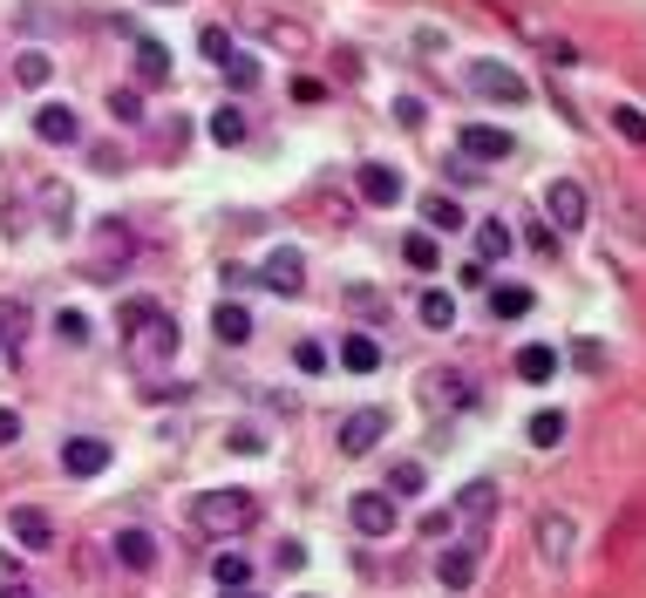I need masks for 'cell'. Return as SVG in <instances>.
Segmentation results:
<instances>
[{"mask_svg":"<svg viewBox=\"0 0 646 598\" xmlns=\"http://www.w3.org/2000/svg\"><path fill=\"white\" fill-rule=\"evenodd\" d=\"M191 517H198V531H212V537H239V531L258 524V497L225 483V489H204V497L191 504Z\"/></svg>","mask_w":646,"mask_h":598,"instance_id":"6da1fadb","label":"cell"},{"mask_svg":"<svg viewBox=\"0 0 646 598\" xmlns=\"http://www.w3.org/2000/svg\"><path fill=\"white\" fill-rule=\"evenodd\" d=\"M123 341H129V360H137V368H164V360L177 354V320L170 314H150L143 327H129Z\"/></svg>","mask_w":646,"mask_h":598,"instance_id":"7a4b0ae2","label":"cell"},{"mask_svg":"<svg viewBox=\"0 0 646 598\" xmlns=\"http://www.w3.org/2000/svg\"><path fill=\"white\" fill-rule=\"evenodd\" d=\"M545 212H552V225H558V231H585V218H592V198H585V185H579V177H552V191H545Z\"/></svg>","mask_w":646,"mask_h":598,"instance_id":"3957f363","label":"cell"},{"mask_svg":"<svg viewBox=\"0 0 646 598\" xmlns=\"http://www.w3.org/2000/svg\"><path fill=\"white\" fill-rule=\"evenodd\" d=\"M347 517H354L360 537H395V524H402V510H395L388 489H360V497L347 504Z\"/></svg>","mask_w":646,"mask_h":598,"instance_id":"277c9868","label":"cell"},{"mask_svg":"<svg viewBox=\"0 0 646 598\" xmlns=\"http://www.w3.org/2000/svg\"><path fill=\"white\" fill-rule=\"evenodd\" d=\"M456 150H463V157H470V164H497V157H510V129H497V123H463L456 129Z\"/></svg>","mask_w":646,"mask_h":598,"instance_id":"5b68a950","label":"cell"},{"mask_svg":"<svg viewBox=\"0 0 646 598\" xmlns=\"http://www.w3.org/2000/svg\"><path fill=\"white\" fill-rule=\"evenodd\" d=\"M470 89H477V96H490V102H524V96H531V89H524V75L504 68V62H470Z\"/></svg>","mask_w":646,"mask_h":598,"instance_id":"8992f818","label":"cell"},{"mask_svg":"<svg viewBox=\"0 0 646 598\" xmlns=\"http://www.w3.org/2000/svg\"><path fill=\"white\" fill-rule=\"evenodd\" d=\"M62 470L68 476H102V470H110V442H102V435H68L62 442Z\"/></svg>","mask_w":646,"mask_h":598,"instance_id":"52a82bcc","label":"cell"},{"mask_svg":"<svg viewBox=\"0 0 646 598\" xmlns=\"http://www.w3.org/2000/svg\"><path fill=\"white\" fill-rule=\"evenodd\" d=\"M381 435H388V408H354L341 422V456H368Z\"/></svg>","mask_w":646,"mask_h":598,"instance_id":"ba28073f","label":"cell"},{"mask_svg":"<svg viewBox=\"0 0 646 598\" xmlns=\"http://www.w3.org/2000/svg\"><path fill=\"white\" fill-rule=\"evenodd\" d=\"M477 564H483V544H449V551L435 558V578H443V591H470Z\"/></svg>","mask_w":646,"mask_h":598,"instance_id":"9c48e42d","label":"cell"},{"mask_svg":"<svg viewBox=\"0 0 646 598\" xmlns=\"http://www.w3.org/2000/svg\"><path fill=\"white\" fill-rule=\"evenodd\" d=\"M258 279H266L273 293H287V300H293L300 285H306V252H300V245H279L266 266H258Z\"/></svg>","mask_w":646,"mask_h":598,"instance_id":"30bf717a","label":"cell"},{"mask_svg":"<svg viewBox=\"0 0 646 598\" xmlns=\"http://www.w3.org/2000/svg\"><path fill=\"white\" fill-rule=\"evenodd\" d=\"M110 551H116V564H123V571H150V564H157V537L129 524V531H116V537H110Z\"/></svg>","mask_w":646,"mask_h":598,"instance_id":"8fae6325","label":"cell"},{"mask_svg":"<svg viewBox=\"0 0 646 598\" xmlns=\"http://www.w3.org/2000/svg\"><path fill=\"white\" fill-rule=\"evenodd\" d=\"M8 531H14V544H28V551H48V544H55V524H48V510H35V504L8 510Z\"/></svg>","mask_w":646,"mask_h":598,"instance_id":"7c38bea8","label":"cell"},{"mask_svg":"<svg viewBox=\"0 0 646 598\" xmlns=\"http://www.w3.org/2000/svg\"><path fill=\"white\" fill-rule=\"evenodd\" d=\"M537 551H545V564H565V558H572V517H565V510H545V517H537Z\"/></svg>","mask_w":646,"mask_h":598,"instance_id":"4fadbf2b","label":"cell"},{"mask_svg":"<svg viewBox=\"0 0 646 598\" xmlns=\"http://www.w3.org/2000/svg\"><path fill=\"white\" fill-rule=\"evenodd\" d=\"M354 185H360V198H368V204H395V198H402V170H388V164H360V170H354Z\"/></svg>","mask_w":646,"mask_h":598,"instance_id":"5bb4252c","label":"cell"},{"mask_svg":"<svg viewBox=\"0 0 646 598\" xmlns=\"http://www.w3.org/2000/svg\"><path fill=\"white\" fill-rule=\"evenodd\" d=\"M517 381H558V347H545V341H531V347H517Z\"/></svg>","mask_w":646,"mask_h":598,"instance_id":"9a60e30c","label":"cell"},{"mask_svg":"<svg viewBox=\"0 0 646 598\" xmlns=\"http://www.w3.org/2000/svg\"><path fill=\"white\" fill-rule=\"evenodd\" d=\"M35 137L41 143H75V137H83V123H75V110L48 102V110H35Z\"/></svg>","mask_w":646,"mask_h":598,"instance_id":"2e32d148","label":"cell"},{"mask_svg":"<svg viewBox=\"0 0 646 598\" xmlns=\"http://www.w3.org/2000/svg\"><path fill=\"white\" fill-rule=\"evenodd\" d=\"M212 333H218L225 347H245V341H252V314H245L239 300H218V314H212Z\"/></svg>","mask_w":646,"mask_h":598,"instance_id":"e0dca14e","label":"cell"},{"mask_svg":"<svg viewBox=\"0 0 646 598\" xmlns=\"http://www.w3.org/2000/svg\"><path fill=\"white\" fill-rule=\"evenodd\" d=\"M137 82L143 89H164L170 82V48L164 41H137Z\"/></svg>","mask_w":646,"mask_h":598,"instance_id":"ac0fdd59","label":"cell"},{"mask_svg":"<svg viewBox=\"0 0 646 598\" xmlns=\"http://www.w3.org/2000/svg\"><path fill=\"white\" fill-rule=\"evenodd\" d=\"M21 341H28V300H0V347H8V360H21Z\"/></svg>","mask_w":646,"mask_h":598,"instance_id":"d6986e66","label":"cell"},{"mask_svg":"<svg viewBox=\"0 0 646 598\" xmlns=\"http://www.w3.org/2000/svg\"><path fill=\"white\" fill-rule=\"evenodd\" d=\"M252 28H258V35H266L273 48H293V55H300V48H314V35H306V28H300V21H279V14H258V21H252Z\"/></svg>","mask_w":646,"mask_h":598,"instance_id":"ffe728a7","label":"cell"},{"mask_svg":"<svg viewBox=\"0 0 646 598\" xmlns=\"http://www.w3.org/2000/svg\"><path fill=\"white\" fill-rule=\"evenodd\" d=\"M204 129H212V143H225V150H231V143H245V110H239V102H218Z\"/></svg>","mask_w":646,"mask_h":598,"instance_id":"44dd1931","label":"cell"},{"mask_svg":"<svg viewBox=\"0 0 646 598\" xmlns=\"http://www.w3.org/2000/svg\"><path fill=\"white\" fill-rule=\"evenodd\" d=\"M341 368L347 374H375L381 368V347L368 341V333H347V341H341Z\"/></svg>","mask_w":646,"mask_h":598,"instance_id":"7402d4cb","label":"cell"},{"mask_svg":"<svg viewBox=\"0 0 646 598\" xmlns=\"http://www.w3.org/2000/svg\"><path fill=\"white\" fill-rule=\"evenodd\" d=\"M422 218H429V231H463L470 218H463V204L456 198H443V191H429L422 198Z\"/></svg>","mask_w":646,"mask_h":598,"instance_id":"603a6c76","label":"cell"},{"mask_svg":"<svg viewBox=\"0 0 646 598\" xmlns=\"http://www.w3.org/2000/svg\"><path fill=\"white\" fill-rule=\"evenodd\" d=\"M48 75H55V55H41V48H28V55L14 62V82L21 89H48Z\"/></svg>","mask_w":646,"mask_h":598,"instance_id":"cb8c5ba5","label":"cell"},{"mask_svg":"<svg viewBox=\"0 0 646 598\" xmlns=\"http://www.w3.org/2000/svg\"><path fill=\"white\" fill-rule=\"evenodd\" d=\"M490 314H497V320H524L531 314V285H497V293H490Z\"/></svg>","mask_w":646,"mask_h":598,"instance_id":"d4e9b609","label":"cell"},{"mask_svg":"<svg viewBox=\"0 0 646 598\" xmlns=\"http://www.w3.org/2000/svg\"><path fill=\"white\" fill-rule=\"evenodd\" d=\"M55 333H62V341H68V347H89V333H96V320L83 314V306H62V314H55Z\"/></svg>","mask_w":646,"mask_h":598,"instance_id":"484cf974","label":"cell"},{"mask_svg":"<svg viewBox=\"0 0 646 598\" xmlns=\"http://www.w3.org/2000/svg\"><path fill=\"white\" fill-rule=\"evenodd\" d=\"M416 314H422V327H435V333H443V327H456V293H422V306H416Z\"/></svg>","mask_w":646,"mask_h":598,"instance_id":"4316f807","label":"cell"},{"mask_svg":"<svg viewBox=\"0 0 646 598\" xmlns=\"http://www.w3.org/2000/svg\"><path fill=\"white\" fill-rule=\"evenodd\" d=\"M212 578H218V591H239V585L252 578V564H245L239 551H218V558H212Z\"/></svg>","mask_w":646,"mask_h":598,"instance_id":"83f0119b","label":"cell"},{"mask_svg":"<svg viewBox=\"0 0 646 598\" xmlns=\"http://www.w3.org/2000/svg\"><path fill=\"white\" fill-rule=\"evenodd\" d=\"M218 68H225V82L239 89V96H245V89H258V62H252V55H239V48H231V55H225Z\"/></svg>","mask_w":646,"mask_h":598,"instance_id":"f1b7e54d","label":"cell"},{"mask_svg":"<svg viewBox=\"0 0 646 598\" xmlns=\"http://www.w3.org/2000/svg\"><path fill=\"white\" fill-rule=\"evenodd\" d=\"M110 116H116V123H143V89H137V82L110 89Z\"/></svg>","mask_w":646,"mask_h":598,"instance_id":"f546056e","label":"cell"},{"mask_svg":"<svg viewBox=\"0 0 646 598\" xmlns=\"http://www.w3.org/2000/svg\"><path fill=\"white\" fill-rule=\"evenodd\" d=\"M150 314H164V306H157V300H150V293H137V300H123V306H116V333H129V327H143Z\"/></svg>","mask_w":646,"mask_h":598,"instance_id":"4dcf8cb0","label":"cell"},{"mask_svg":"<svg viewBox=\"0 0 646 598\" xmlns=\"http://www.w3.org/2000/svg\"><path fill=\"white\" fill-rule=\"evenodd\" d=\"M531 442H537V449H558V442H565V415H558V408L531 415Z\"/></svg>","mask_w":646,"mask_h":598,"instance_id":"1f68e13d","label":"cell"},{"mask_svg":"<svg viewBox=\"0 0 646 598\" xmlns=\"http://www.w3.org/2000/svg\"><path fill=\"white\" fill-rule=\"evenodd\" d=\"M490 510H497V489H490V483H470V489H463V517H470V524H483Z\"/></svg>","mask_w":646,"mask_h":598,"instance_id":"d6a6232c","label":"cell"},{"mask_svg":"<svg viewBox=\"0 0 646 598\" xmlns=\"http://www.w3.org/2000/svg\"><path fill=\"white\" fill-rule=\"evenodd\" d=\"M402 258H408L416 272H429V266H435V239H429V231H408V239H402Z\"/></svg>","mask_w":646,"mask_h":598,"instance_id":"836d02e7","label":"cell"},{"mask_svg":"<svg viewBox=\"0 0 646 598\" xmlns=\"http://www.w3.org/2000/svg\"><path fill=\"white\" fill-rule=\"evenodd\" d=\"M422 489V462H395L388 470V497H416Z\"/></svg>","mask_w":646,"mask_h":598,"instance_id":"e575fe53","label":"cell"},{"mask_svg":"<svg viewBox=\"0 0 646 598\" xmlns=\"http://www.w3.org/2000/svg\"><path fill=\"white\" fill-rule=\"evenodd\" d=\"M612 129H619L626 143H646V110H633V102H619V110H612Z\"/></svg>","mask_w":646,"mask_h":598,"instance_id":"d590c367","label":"cell"},{"mask_svg":"<svg viewBox=\"0 0 646 598\" xmlns=\"http://www.w3.org/2000/svg\"><path fill=\"white\" fill-rule=\"evenodd\" d=\"M477 252H483V258H504V252H510V225H497V218L477 225Z\"/></svg>","mask_w":646,"mask_h":598,"instance_id":"8d00e7d4","label":"cell"},{"mask_svg":"<svg viewBox=\"0 0 646 598\" xmlns=\"http://www.w3.org/2000/svg\"><path fill=\"white\" fill-rule=\"evenodd\" d=\"M293 360H300V374H320V368H327V347H320V341H300Z\"/></svg>","mask_w":646,"mask_h":598,"instance_id":"74e56055","label":"cell"},{"mask_svg":"<svg viewBox=\"0 0 646 598\" xmlns=\"http://www.w3.org/2000/svg\"><path fill=\"white\" fill-rule=\"evenodd\" d=\"M572 360H579L585 374H599V368H606V347H599V341H579V347H572Z\"/></svg>","mask_w":646,"mask_h":598,"instance_id":"f35d334b","label":"cell"},{"mask_svg":"<svg viewBox=\"0 0 646 598\" xmlns=\"http://www.w3.org/2000/svg\"><path fill=\"white\" fill-rule=\"evenodd\" d=\"M198 48H204L212 62H225V55H231V35H225V28H204V35H198Z\"/></svg>","mask_w":646,"mask_h":598,"instance_id":"ab89813d","label":"cell"},{"mask_svg":"<svg viewBox=\"0 0 646 598\" xmlns=\"http://www.w3.org/2000/svg\"><path fill=\"white\" fill-rule=\"evenodd\" d=\"M41 204H48V212H55V225H68V212H75V198H68L62 185H48V191H41Z\"/></svg>","mask_w":646,"mask_h":598,"instance_id":"60d3db41","label":"cell"},{"mask_svg":"<svg viewBox=\"0 0 646 598\" xmlns=\"http://www.w3.org/2000/svg\"><path fill=\"white\" fill-rule=\"evenodd\" d=\"M225 442H231V449H239V456H258V449H266V435H258V429H231Z\"/></svg>","mask_w":646,"mask_h":598,"instance_id":"b9f144b4","label":"cell"},{"mask_svg":"<svg viewBox=\"0 0 646 598\" xmlns=\"http://www.w3.org/2000/svg\"><path fill=\"white\" fill-rule=\"evenodd\" d=\"M347 306H360V314H381V306H388V300L375 293V285H354V293H347Z\"/></svg>","mask_w":646,"mask_h":598,"instance_id":"7bdbcfd3","label":"cell"},{"mask_svg":"<svg viewBox=\"0 0 646 598\" xmlns=\"http://www.w3.org/2000/svg\"><path fill=\"white\" fill-rule=\"evenodd\" d=\"M395 116H402V129H422V96H402Z\"/></svg>","mask_w":646,"mask_h":598,"instance_id":"ee69618b","label":"cell"},{"mask_svg":"<svg viewBox=\"0 0 646 598\" xmlns=\"http://www.w3.org/2000/svg\"><path fill=\"white\" fill-rule=\"evenodd\" d=\"M293 102H327V82H314V75H300V82H293Z\"/></svg>","mask_w":646,"mask_h":598,"instance_id":"f6af8a7d","label":"cell"},{"mask_svg":"<svg viewBox=\"0 0 646 598\" xmlns=\"http://www.w3.org/2000/svg\"><path fill=\"white\" fill-rule=\"evenodd\" d=\"M8 442H21V415H14V408H0V449H8Z\"/></svg>","mask_w":646,"mask_h":598,"instance_id":"bcb514c9","label":"cell"},{"mask_svg":"<svg viewBox=\"0 0 646 598\" xmlns=\"http://www.w3.org/2000/svg\"><path fill=\"white\" fill-rule=\"evenodd\" d=\"M0 598H41L35 585H21V578H8V585H0Z\"/></svg>","mask_w":646,"mask_h":598,"instance_id":"7dc6e473","label":"cell"},{"mask_svg":"<svg viewBox=\"0 0 646 598\" xmlns=\"http://www.w3.org/2000/svg\"><path fill=\"white\" fill-rule=\"evenodd\" d=\"M225 598H258V591H245V585H239V591H225Z\"/></svg>","mask_w":646,"mask_h":598,"instance_id":"c3c4849f","label":"cell"},{"mask_svg":"<svg viewBox=\"0 0 646 598\" xmlns=\"http://www.w3.org/2000/svg\"><path fill=\"white\" fill-rule=\"evenodd\" d=\"M164 8H177V0H164Z\"/></svg>","mask_w":646,"mask_h":598,"instance_id":"681fc988","label":"cell"}]
</instances>
